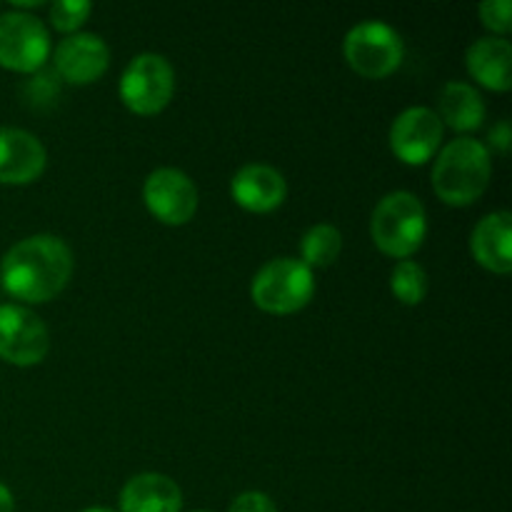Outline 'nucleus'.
Segmentation results:
<instances>
[{
	"mask_svg": "<svg viewBox=\"0 0 512 512\" xmlns=\"http://www.w3.org/2000/svg\"><path fill=\"white\" fill-rule=\"evenodd\" d=\"M50 58V35L43 20L23 10L0 15V68L38 73Z\"/></svg>",
	"mask_w": 512,
	"mask_h": 512,
	"instance_id": "nucleus-7",
	"label": "nucleus"
},
{
	"mask_svg": "<svg viewBox=\"0 0 512 512\" xmlns=\"http://www.w3.org/2000/svg\"><path fill=\"white\" fill-rule=\"evenodd\" d=\"M315 295L313 270L295 258H275L258 270L250 285V298L263 313L293 315Z\"/></svg>",
	"mask_w": 512,
	"mask_h": 512,
	"instance_id": "nucleus-4",
	"label": "nucleus"
},
{
	"mask_svg": "<svg viewBox=\"0 0 512 512\" xmlns=\"http://www.w3.org/2000/svg\"><path fill=\"white\" fill-rule=\"evenodd\" d=\"M90 13H93V5L85 3V0H58V3L50 5V25L58 33L75 35Z\"/></svg>",
	"mask_w": 512,
	"mask_h": 512,
	"instance_id": "nucleus-20",
	"label": "nucleus"
},
{
	"mask_svg": "<svg viewBox=\"0 0 512 512\" xmlns=\"http://www.w3.org/2000/svg\"><path fill=\"white\" fill-rule=\"evenodd\" d=\"M345 63L368 80H383L403 65L405 43L393 25L383 20H363L345 33Z\"/></svg>",
	"mask_w": 512,
	"mask_h": 512,
	"instance_id": "nucleus-5",
	"label": "nucleus"
},
{
	"mask_svg": "<svg viewBox=\"0 0 512 512\" xmlns=\"http://www.w3.org/2000/svg\"><path fill=\"white\" fill-rule=\"evenodd\" d=\"M493 178L490 150L480 140L460 135L435 155L433 190L445 205L468 208L478 203Z\"/></svg>",
	"mask_w": 512,
	"mask_h": 512,
	"instance_id": "nucleus-2",
	"label": "nucleus"
},
{
	"mask_svg": "<svg viewBox=\"0 0 512 512\" xmlns=\"http://www.w3.org/2000/svg\"><path fill=\"white\" fill-rule=\"evenodd\" d=\"M340 253H343V235L330 223L313 225L300 240V263L308 265L310 270L330 268Z\"/></svg>",
	"mask_w": 512,
	"mask_h": 512,
	"instance_id": "nucleus-18",
	"label": "nucleus"
},
{
	"mask_svg": "<svg viewBox=\"0 0 512 512\" xmlns=\"http://www.w3.org/2000/svg\"><path fill=\"white\" fill-rule=\"evenodd\" d=\"M73 268V250L63 238L30 235L0 260V285L20 303L43 305L63 293Z\"/></svg>",
	"mask_w": 512,
	"mask_h": 512,
	"instance_id": "nucleus-1",
	"label": "nucleus"
},
{
	"mask_svg": "<svg viewBox=\"0 0 512 512\" xmlns=\"http://www.w3.org/2000/svg\"><path fill=\"white\" fill-rule=\"evenodd\" d=\"M120 100L140 118L163 113L175 93V70L168 58L158 53H140L120 75Z\"/></svg>",
	"mask_w": 512,
	"mask_h": 512,
	"instance_id": "nucleus-6",
	"label": "nucleus"
},
{
	"mask_svg": "<svg viewBox=\"0 0 512 512\" xmlns=\"http://www.w3.org/2000/svg\"><path fill=\"white\" fill-rule=\"evenodd\" d=\"M375 248L395 260H410L428 235V215L418 195L395 190L378 200L370 215Z\"/></svg>",
	"mask_w": 512,
	"mask_h": 512,
	"instance_id": "nucleus-3",
	"label": "nucleus"
},
{
	"mask_svg": "<svg viewBox=\"0 0 512 512\" xmlns=\"http://www.w3.org/2000/svg\"><path fill=\"white\" fill-rule=\"evenodd\" d=\"M0 512H15V498L13 490L8 485L0 483Z\"/></svg>",
	"mask_w": 512,
	"mask_h": 512,
	"instance_id": "nucleus-24",
	"label": "nucleus"
},
{
	"mask_svg": "<svg viewBox=\"0 0 512 512\" xmlns=\"http://www.w3.org/2000/svg\"><path fill=\"white\" fill-rule=\"evenodd\" d=\"M48 153L33 133L0 128V185H30L45 173Z\"/></svg>",
	"mask_w": 512,
	"mask_h": 512,
	"instance_id": "nucleus-13",
	"label": "nucleus"
},
{
	"mask_svg": "<svg viewBox=\"0 0 512 512\" xmlns=\"http://www.w3.org/2000/svg\"><path fill=\"white\" fill-rule=\"evenodd\" d=\"M50 350L48 325L25 305H0V360L15 368H33Z\"/></svg>",
	"mask_w": 512,
	"mask_h": 512,
	"instance_id": "nucleus-8",
	"label": "nucleus"
},
{
	"mask_svg": "<svg viewBox=\"0 0 512 512\" xmlns=\"http://www.w3.org/2000/svg\"><path fill=\"white\" fill-rule=\"evenodd\" d=\"M143 203L158 223L180 228L198 213V188L178 168H158L145 178Z\"/></svg>",
	"mask_w": 512,
	"mask_h": 512,
	"instance_id": "nucleus-9",
	"label": "nucleus"
},
{
	"mask_svg": "<svg viewBox=\"0 0 512 512\" xmlns=\"http://www.w3.org/2000/svg\"><path fill=\"white\" fill-rule=\"evenodd\" d=\"M440 123L453 128L455 133H473L485 123V100L478 88L463 80L445 83L438 95Z\"/></svg>",
	"mask_w": 512,
	"mask_h": 512,
	"instance_id": "nucleus-17",
	"label": "nucleus"
},
{
	"mask_svg": "<svg viewBox=\"0 0 512 512\" xmlns=\"http://www.w3.org/2000/svg\"><path fill=\"white\" fill-rule=\"evenodd\" d=\"M183 493L168 475L140 473L123 485L118 512H180Z\"/></svg>",
	"mask_w": 512,
	"mask_h": 512,
	"instance_id": "nucleus-15",
	"label": "nucleus"
},
{
	"mask_svg": "<svg viewBox=\"0 0 512 512\" xmlns=\"http://www.w3.org/2000/svg\"><path fill=\"white\" fill-rule=\"evenodd\" d=\"M228 512H278L273 500L268 498L260 490H248V493H240L238 498L230 503Z\"/></svg>",
	"mask_w": 512,
	"mask_h": 512,
	"instance_id": "nucleus-22",
	"label": "nucleus"
},
{
	"mask_svg": "<svg viewBox=\"0 0 512 512\" xmlns=\"http://www.w3.org/2000/svg\"><path fill=\"white\" fill-rule=\"evenodd\" d=\"M230 195H233L238 208L255 215H268L285 203L288 183H285L283 173L275 170L273 165L250 163L233 175Z\"/></svg>",
	"mask_w": 512,
	"mask_h": 512,
	"instance_id": "nucleus-12",
	"label": "nucleus"
},
{
	"mask_svg": "<svg viewBox=\"0 0 512 512\" xmlns=\"http://www.w3.org/2000/svg\"><path fill=\"white\" fill-rule=\"evenodd\" d=\"M193 512H208V510H193Z\"/></svg>",
	"mask_w": 512,
	"mask_h": 512,
	"instance_id": "nucleus-26",
	"label": "nucleus"
},
{
	"mask_svg": "<svg viewBox=\"0 0 512 512\" xmlns=\"http://www.w3.org/2000/svg\"><path fill=\"white\" fill-rule=\"evenodd\" d=\"M512 145V128L508 120H498V123L493 125V130L488 133V145L485 148H493L495 153H508Z\"/></svg>",
	"mask_w": 512,
	"mask_h": 512,
	"instance_id": "nucleus-23",
	"label": "nucleus"
},
{
	"mask_svg": "<svg viewBox=\"0 0 512 512\" xmlns=\"http://www.w3.org/2000/svg\"><path fill=\"white\" fill-rule=\"evenodd\" d=\"M480 20L495 38H505L512 28V3L510 0H485L480 5Z\"/></svg>",
	"mask_w": 512,
	"mask_h": 512,
	"instance_id": "nucleus-21",
	"label": "nucleus"
},
{
	"mask_svg": "<svg viewBox=\"0 0 512 512\" xmlns=\"http://www.w3.org/2000/svg\"><path fill=\"white\" fill-rule=\"evenodd\" d=\"M390 290L403 305H420L428 298V273L415 260H398L390 273Z\"/></svg>",
	"mask_w": 512,
	"mask_h": 512,
	"instance_id": "nucleus-19",
	"label": "nucleus"
},
{
	"mask_svg": "<svg viewBox=\"0 0 512 512\" xmlns=\"http://www.w3.org/2000/svg\"><path fill=\"white\" fill-rule=\"evenodd\" d=\"M445 125L433 108H408L393 120L390 128V150L405 165H425L440 153Z\"/></svg>",
	"mask_w": 512,
	"mask_h": 512,
	"instance_id": "nucleus-10",
	"label": "nucleus"
},
{
	"mask_svg": "<svg viewBox=\"0 0 512 512\" xmlns=\"http://www.w3.org/2000/svg\"><path fill=\"white\" fill-rule=\"evenodd\" d=\"M83 512H118V510H113V508H103V505H95V508H85Z\"/></svg>",
	"mask_w": 512,
	"mask_h": 512,
	"instance_id": "nucleus-25",
	"label": "nucleus"
},
{
	"mask_svg": "<svg viewBox=\"0 0 512 512\" xmlns=\"http://www.w3.org/2000/svg\"><path fill=\"white\" fill-rule=\"evenodd\" d=\"M512 215L508 210L488 213L478 220L470 235V253L480 268L495 275H508L512 270Z\"/></svg>",
	"mask_w": 512,
	"mask_h": 512,
	"instance_id": "nucleus-14",
	"label": "nucleus"
},
{
	"mask_svg": "<svg viewBox=\"0 0 512 512\" xmlns=\"http://www.w3.org/2000/svg\"><path fill=\"white\" fill-rule=\"evenodd\" d=\"M55 75L70 85H90L105 75L110 48L100 35L75 33L58 43L53 53Z\"/></svg>",
	"mask_w": 512,
	"mask_h": 512,
	"instance_id": "nucleus-11",
	"label": "nucleus"
},
{
	"mask_svg": "<svg viewBox=\"0 0 512 512\" xmlns=\"http://www.w3.org/2000/svg\"><path fill=\"white\" fill-rule=\"evenodd\" d=\"M465 68L483 88L508 93L512 88V45L505 38H480L465 53Z\"/></svg>",
	"mask_w": 512,
	"mask_h": 512,
	"instance_id": "nucleus-16",
	"label": "nucleus"
}]
</instances>
